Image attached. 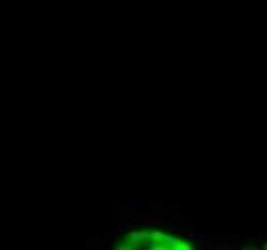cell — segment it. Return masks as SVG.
<instances>
[{
    "mask_svg": "<svg viewBox=\"0 0 267 250\" xmlns=\"http://www.w3.org/2000/svg\"><path fill=\"white\" fill-rule=\"evenodd\" d=\"M150 237H152V240H154V243H159V240H163V233H162V231H154V233L152 235H150Z\"/></svg>",
    "mask_w": 267,
    "mask_h": 250,
    "instance_id": "obj_1",
    "label": "cell"
},
{
    "mask_svg": "<svg viewBox=\"0 0 267 250\" xmlns=\"http://www.w3.org/2000/svg\"><path fill=\"white\" fill-rule=\"evenodd\" d=\"M263 240H265V235L260 233V235H257V243H263Z\"/></svg>",
    "mask_w": 267,
    "mask_h": 250,
    "instance_id": "obj_2",
    "label": "cell"
},
{
    "mask_svg": "<svg viewBox=\"0 0 267 250\" xmlns=\"http://www.w3.org/2000/svg\"><path fill=\"white\" fill-rule=\"evenodd\" d=\"M261 246H263V250H267V243H261Z\"/></svg>",
    "mask_w": 267,
    "mask_h": 250,
    "instance_id": "obj_3",
    "label": "cell"
}]
</instances>
